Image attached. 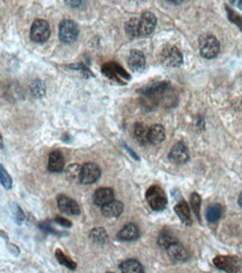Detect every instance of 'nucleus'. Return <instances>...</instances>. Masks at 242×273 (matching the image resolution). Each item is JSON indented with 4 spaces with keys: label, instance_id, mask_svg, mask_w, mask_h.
<instances>
[{
    "label": "nucleus",
    "instance_id": "nucleus-1",
    "mask_svg": "<svg viewBox=\"0 0 242 273\" xmlns=\"http://www.w3.org/2000/svg\"><path fill=\"white\" fill-rule=\"evenodd\" d=\"M141 93L146 99L148 105H161V103H164L165 106H170V103L173 106L176 105L175 94L167 82H159V83L145 86L141 90Z\"/></svg>",
    "mask_w": 242,
    "mask_h": 273
},
{
    "label": "nucleus",
    "instance_id": "nucleus-2",
    "mask_svg": "<svg viewBox=\"0 0 242 273\" xmlns=\"http://www.w3.org/2000/svg\"><path fill=\"white\" fill-rule=\"evenodd\" d=\"M213 264L227 273H238L242 270V259L237 255H218L213 259Z\"/></svg>",
    "mask_w": 242,
    "mask_h": 273
},
{
    "label": "nucleus",
    "instance_id": "nucleus-3",
    "mask_svg": "<svg viewBox=\"0 0 242 273\" xmlns=\"http://www.w3.org/2000/svg\"><path fill=\"white\" fill-rule=\"evenodd\" d=\"M146 199L151 209L157 212H161L166 207L167 198L164 190L160 186L153 185L146 192Z\"/></svg>",
    "mask_w": 242,
    "mask_h": 273
},
{
    "label": "nucleus",
    "instance_id": "nucleus-4",
    "mask_svg": "<svg viewBox=\"0 0 242 273\" xmlns=\"http://www.w3.org/2000/svg\"><path fill=\"white\" fill-rule=\"evenodd\" d=\"M199 47H200V54L202 57L207 59L214 58L220 52L219 41L213 35H209V34H205V35L200 37Z\"/></svg>",
    "mask_w": 242,
    "mask_h": 273
},
{
    "label": "nucleus",
    "instance_id": "nucleus-5",
    "mask_svg": "<svg viewBox=\"0 0 242 273\" xmlns=\"http://www.w3.org/2000/svg\"><path fill=\"white\" fill-rule=\"evenodd\" d=\"M79 26L74 20L71 19H64L62 23L59 24V32L58 36L59 40L66 44H72L79 38Z\"/></svg>",
    "mask_w": 242,
    "mask_h": 273
},
{
    "label": "nucleus",
    "instance_id": "nucleus-6",
    "mask_svg": "<svg viewBox=\"0 0 242 273\" xmlns=\"http://www.w3.org/2000/svg\"><path fill=\"white\" fill-rule=\"evenodd\" d=\"M160 59L164 66L179 67L183 63V55L175 46H166L160 55Z\"/></svg>",
    "mask_w": 242,
    "mask_h": 273
},
{
    "label": "nucleus",
    "instance_id": "nucleus-7",
    "mask_svg": "<svg viewBox=\"0 0 242 273\" xmlns=\"http://www.w3.org/2000/svg\"><path fill=\"white\" fill-rule=\"evenodd\" d=\"M50 36L49 24L45 19H36L30 28V40L35 43H44Z\"/></svg>",
    "mask_w": 242,
    "mask_h": 273
},
{
    "label": "nucleus",
    "instance_id": "nucleus-8",
    "mask_svg": "<svg viewBox=\"0 0 242 273\" xmlns=\"http://www.w3.org/2000/svg\"><path fill=\"white\" fill-rule=\"evenodd\" d=\"M102 73L105 76L109 77V79L113 80L115 82H119V83H122V84L124 83L123 79L125 80L131 79V76H129L128 73L115 62H110V63L104 64L102 66Z\"/></svg>",
    "mask_w": 242,
    "mask_h": 273
},
{
    "label": "nucleus",
    "instance_id": "nucleus-9",
    "mask_svg": "<svg viewBox=\"0 0 242 273\" xmlns=\"http://www.w3.org/2000/svg\"><path fill=\"white\" fill-rule=\"evenodd\" d=\"M57 206L60 212H63V213L67 215L76 216L80 215L81 213V207L79 204H77V202H75L74 199H72L71 197L66 196V195H58Z\"/></svg>",
    "mask_w": 242,
    "mask_h": 273
},
{
    "label": "nucleus",
    "instance_id": "nucleus-10",
    "mask_svg": "<svg viewBox=\"0 0 242 273\" xmlns=\"http://www.w3.org/2000/svg\"><path fill=\"white\" fill-rule=\"evenodd\" d=\"M157 27V17L150 11H145L140 18V37L150 36Z\"/></svg>",
    "mask_w": 242,
    "mask_h": 273
},
{
    "label": "nucleus",
    "instance_id": "nucleus-11",
    "mask_svg": "<svg viewBox=\"0 0 242 273\" xmlns=\"http://www.w3.org/2000/svg\"><path fill=\"white\" fill-rule=\"evenodd\" d=\"M101 177V169L96 164L87 163L81 166V184H94Z\"/></svg>",
    "mask_w": 242,
    "mask_h": 273
},
{
    "label": "nucleus",
    "instance_id": "nucleus-12",
    "mask_svg": "<svg viewBox=\"0 0 242 273\" xmlns=\"http://www.w3.org/2000/svg\"><path fill=\"white\" fill-rule=\"evenodd\" d=\"M168 158H170L173 164H185L189 160V151L182 142H178L173 146L170 154H168Z\"/></svg>",
    "mask_w": 242,
    "mask_h": 273
},
{
    "label": "nucleus",
    "instance_id": "nucleus-13",
    "mask_svg": "<svg viewBox=\"0 0 242 273\" xmlns=\"http://www.w3.org/2000/svg\"><path fill=\"white\" fill-rule=\"evenodd\" d=\"M145 56L138 50H132L129 52L127 64L133 72H142L145 67Z\"/></svg>",
    "mask_w": 242,
    "mask_h": 273
},
{
    "label": "nucleus",
    "instance_id": "nucleus-14",
    "mask_svg": "<svg viewBox=\"0 0 242 273\" xmlns=\"http://www.w3.org/2000/svg\"><path fill=\"white\" fill-rule=\"evenodd\" d=\"M166 252L168 254V257L175 262L187 261V260L190 258V253L188 252V250L185 249L183 245L178 243V242L174 244H172L171 246H168L166 249Z\"/></svg>",
    "mask_w": 242,
    "mask_h": 273
},
{
    "label": "nucleus",
    "instance_id": "nucleus-15",
    "mask_svg": "<svg viewBox=\"0 0 242 273\" xmlns=\"http://www.w3.org/2000/svg\"><path fill=\"white\" fill-rule=\"evenodd\" d=\"M124 205L120 201H112L106 205L102 206V214L107 218H116L123 213Z\"/></svg>",
    "mask_w": 242,
    "mask_h": 273
},
{
    "label": "nucleus",
    "instance_id": "nucleus-16",
    "mask_svg": "<svg viewBox=\"0 0 242 273\" xmlns=\"http://www.w3.org/2000/svg\"><path fill=\"white\" fill-rule=\"evenodd\" d=\"M93 201L98 206H104L106 204L114 201V192L111 188H98L94 193Z\"/></svg>",
    "mask_w": 242,
    "mask_h": 273
},
{
    "label": "nucleus",
    "instance_id": "nucleus-17",
    "mask_svg": "<svg viewBox=\"0 0 242 273\" xmlns=\"http://www.w3.org/2000/svg\"><path fill=\"white\" fill-rule=\"evenodd\" d=\"M65 167V159L60 151L55 150L50 153L48 158V170L50 172H60Z\"/></svg>",
    "mask_w": 242,
    "mask_h": 273
},
{
    "label": "nucleus",
    "instance_id": "nucleus-18",
    "mask_svg": "<svg viewBox=\"0 0 242 273\" xmlns=\"http://www.w3.org/2000/svg\"><path fill=\"white\" fill-rule=\"evenodd\" d=\"M140 236V231L135 224H126L118 233V238L121 241H134Z\"/></svg>",
    "mask_w": 242,
    "mask_h": 273
},
{
    "label": "nucleus",
    "instance_id": "nucleus-19",
    "mask_svg": "<svg viewBox=\"0 0 242 273\" xmlns=\"http://www.w3.org/2000/svg\"><path fill=\"white\" fill-rule=\"evenodd\" d=\"M174 211L176 215L179 216L181 222L185 225H191L192 224V218H191V212H190L189 205L184 201H181L178 203L174 207Z\"/></svg>",
    "mask_w": 242,
    "mask_h": 273
},
{
    "label": "nucleus",
    "instance_id": "nucleus-20",
    "mask_svg": "<svg viewBox=\"0 0 242 273\" xmlns=\"http://www.w3.org/2000/svg\"><path fill=\"white\" fill-rule=\"evenodd\" d=\"M165 139V129L161 124H154L150 128V142L160 145Z\"/></svg>",
    "mask_w": 242,
    "mask_h": 273
},
{
    "label": "nucleus",
    "instance_id": "nucleus-21",
    "mask_svg": "<svg viewBox=\"0 0 242 273\" xmlns=\"http://www.w3.org/2000/svg\"><path fill=\"white\" fill-rule=\"evenodd\" d=\"M120 270L122 273H144V269L137 260H126L121 263Z\"/></svg>",
    "mask_w": 242,
    "mask_h": 273
},
{
    "label": "nucleus",
    "instance_id": "nucleus-22",
    "mask_svg": "<svg viewBox=\"0 0 242 273\" xmlns=\"http://www.w3.org/2000/svg\"><path fill=\"white\" fill-rule=\"evenodd\" d=\"M134 136L141 145H145L150 141V129L143 123H136L134 127Z\"/></svg>",
    "mask_w": 242,
    "mask_h": 273
},
{
    "label": "nucleus",
    "instance_id": "nucleus-23",
    "mask_svg": "<svg viewBox=\"0 0 242 273\" xmlns=\"http://www.w3.org/2000/svg\"><path fill=\"white\" fill-rule=\"evenodd\" d=\"M176 238L174 236V234H173L171 231H168V229H163V231L160 233L159 238H158V243L159 245L161 246L162 249H167L168 246H171L172 244L176 243Z\"/></svg>",
    "mask_w": 242,
    "mask_h": 273
},
{
    "label": "nucleus",
    "instance_id": "nucleus-24",
    "mask_svg": "<svg viewBox=\"0 0 242 273\" xmlns=\"http://www.w3.org/2000/svg\"><path fill=\"white\" fill-rule=\"evenodd\" d=\"M89 237L94 243L97 244H105L109 241V234L106 229L103 227H95L89 233Z\"/></svg>",
    "mask_w": 242,
    "mask_h": 273
},
{
    "label": "nucleus",
    "instance_id": "nucleus-25",
    "mask_svg": "<svg viewBox=\"0 0 242 273\" xmlns=\"http://www.w3.org/2000/svg\"><path fill=\"white\" fill-rule=\"evenodd\" d=\"M66 176L72 183H81V167L79 164H69L66 169Z\"/></svg>",
    "mask_w": 242,
    "mask_h": 273
},
{
    "label": "nucleus",
    "instance_id": "nucleus-26",
    "mask_svg": "<svg viewBox=\"0 0 242 273\" xmlns=\"http://www.w3.org/2000/svg\"><path fill=\"white\" fill-rule=\"evenodd\" d=\"M222 216V206L219 204H212L207 207L205 212V218L210 223H214Z\"/></svg>",
    "mask_w": 242,
    "mask_h": 273
},
{
    "label": "nucleus",
    "instance_id": "nucleus-27",
    "mask_svg": "<svg viewBox=\"0 0 242 273\" xmlns=\"http://www.w3.org/2000/svg\"><path fill=\"white\" fill-rule=\"evenodd\" d=\"M125 32L129 38L140 37V19L131 18L125 24Z\"/></svg>",
    "mask_w": 242,
    "mask_h": 273
},
{
    "label": "nucleus",
    "instance_id": "nucleus-28",
    "mask_svg": "<svg viewBox=\"0 0 242 273\" xmlns=\"http://www.w3.org/2000/svg\"><path fill=\"white\" fill-rule=\"evenodd\" d=\"M56 258H57L58 262L60 264H63V266H65L66 268L71 269V270H75L77 268V264L73 261L72 259L66 257V254H64L62 250H56Z\"/></svg>",
    "mask_w": 242,
    "mask_h": 273
},
{
    "label": "nucleus",
    "instance_id": "nucleus-29",
    "mask_svg": "<svg viewBox=\"0 0 242 273\" xmlns=\"http://www.w3.org/2000/svg\"><path fill=\"white\" fill-rule=\"evenodd\" d=\"M32 92L34 94V97H36V98L44 97L46 93V86H45L44 82L40 80H36L35 82H33Z\"/></svg>",
    "mask_w": 242,
    "mask_h": 273
},
{
    "label": "nucleus",
    "instance_id": "nucleus-30",
    "mask_svg": "<svg viewBox=\"0 0 242 273\" xmlns=\"http://www.w3.org/2000/svg\"><path fill=\"white\" fill-rule=\"evenodd\" d=\"M0 180H1V184L6 189H10L12 187L11 177L8 174V171L2 164H0Z\"/></svg>",
    "mask_w": 242,
    "mask_h": 273
},
{
    "label": "nucleus",
    "instance_id": "nucleus-31",
    "mask_svg": "<svg viewBox=\"0 0 242 273\" xmlns=\"http://www.w3.org/2000/svg\"><path fill=\"white\" fill-rule=\"evenodd\" d=\"M191 206L192 210L194 212V214L198 218V219H200V206H201V197L198 193H193L191 195Z\"/></svg>",
    "mask_w": 242,
    "mask_h": 273
},
{
    "label": "nucleus",
    "instance_id": "nucleus-32",
    "mask_svg": "<svg viewBox=\"0 0 242 273\" xmlns=\"http://www.w3.org/2000/svg\"><path fill=\"white\" fill-rule=\"evenodd\" d=\"M227 9V12H228V17L229 19H230L233 24H236L238 27L242 29V17L240 15H238L236 11L231 10L230 8H226Z\"/></svg>",
    "mask_w": 242,
    "mask_h": 273
},
{
    "label": "nucleus",
    "instance_id": "nucleus-33",
    "mask_svg": "<svg viewBox=\"0 0 242 273\" xmlns=\"http://www.w3.org/2000/svg\"><path fill=\"white\" fill-rule=\"evenodd\" d=\"M12 207H14V211H12V213H14V216H15V220L17 224H21L25 220V214L23 210L20 209V207L18 205H12Z\"/></svg>",
    "mask_w": 242,
    "mask_h": 273
},
{
    "label": "nucleus",
    "instance_id": "nucleus-34",
    "mask_svg": "<svg viewBox=\"0 0 242 273\" xmlns=\"http://www.w3.org/2000/svg\"><path fill=\"white\" fill-rule=\"evenodd\" d=\"M69 67H71V68H74V70H80V71H81V72H83V74H84L85 76H92V77L94 76L93 73L90 72V71L88 70V67H87V66H85L84 64L69 65Z\"/></svg>",
    "mask_w": 242,
    "mask_h": 273
},
{
    "label": "nucleus",
    "instance_id": "nucleus-35",
    "mask_svg": "<svg viewBox=\"0 0 242 273\" xmlns=\"http://www.w3.org/2000/svg\"><path fill=\"white\" fill-rule=\"evenodd\" d=\"M55 222L59 225H62V226H64V227H71L73 225L71 220H68L64 218H56Z\"/></svg>",
    "mask_w": 242,
    "mask_h": 273
},
{
    "label": "nucleus",
    "instance_id": "nucleus-36",
    "mask_svg": "<svg viewBox=\"0 0 242 273\" xmlns=\"http://www.w3.org/2000/svg\"><path fill=\"white\" fill-rule=\"evenodd\" d=\"M8 249H9V250L11 251V253H12V254H15V255H18V254H19V249L17 248V246L14 245V244H9V245H8Z\"/></svg>",
    "mask_w": 242,
    "mask_h": 273
},
{
    "label": "nucleus",
    "instance_id": "nucleus-37",
    "mask_svg": "<svg viewBox=\"0 0 242 273\" xmlns=\"http://www.w3.org/2000/svg\"><path fill=\"white\" fill-rule=\"evenodd\" d=\"M230 3H233V5L237 6L238 8H240L242 10V0H240V1H235V0H232V1H230Z\"/></svg>",
    "mask_w": 242,
    "mask_h": 273
},
{
    "label": "nucleus",
    "instance_id": "nucleus-38",
    "mask_svg": "<svg viewBox=\"0 0 242 273\" xmlns=\"http://www.w3.org/2000/svg\"><path fill=\"white\" fill-rule=\"evenodd\" d=\"M238 204H239V206L242 209V193L240 194V196L239 198H238Z\"/></svg>",
    "mask_w": 242,
    "mask_h": 273
},
{
    "label": "nucleus",
    "instance_id": "nucleus-39",
    "mask_svg": "<svg viewBox=\"0 0 242 273\" xmlns=\"http://www.w3.org/2000/svg\"><path fill=\"white\" fill-rule=\"evenodd\" d=\"M66 3H74L73 6H79L80 3H81V1H66Z\"/></svg>",
    "mask_w": 242,
    "mask_h": 273
},
{
    "label": "nucleus",
    "instance_id": "nucleus-40",
    "mask_svg": "<svg viewBox=\"0 0 242 273\" xmlns=\"http://www.w3.org/2000/svg\"><path fill=\"white\" fill-rule=\"evenodd\" d=\"M106 273H114V272H106Z\"/></svg>",
    "mask_w": 242,
    "mask_h": 273
}]
</instances>
